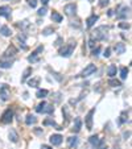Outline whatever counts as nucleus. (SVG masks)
Segmentation results:
<instances>
[{"mask_svg":"<svg viewBox=\"0 0 132 149\" xmlns=\"http://www.w3.org/2000/svg\"><path fill=\"white\" fill-rule=\"evenodd\" d=\"M74 48H75V42H70L69 45L63 46L62 49H59V56L61 57H70L74 52Z\"/></svg>","mask_w":132,"mask_h":149,"instance_id":"obj_1","label":"nucleus"},{"mask_svg":"<svg viewBox=\"0 0 132 149\" xmlns=\"http://www.w3.org/2000/svg\"><path fill=\"white\" fill-rule=\"evenodd\" d=\"M107 32H108V28L107 27H99L94 31L93 36H94L95 40H104L107 37Z\"/></svg>","mask_w":132,"mask_h":149,"instance_id":"obj_2","label":"nucleus"},{"mask_svg":"<svg viewBox=\"0 0 132 149\" xmlns=\"http://www.w3.org/2000/svg\"><path fill=\"white\" fill-rule=\"evenodd\" d=\"M12 120H13V111H12L11 108H8V110H5L4 114L1 115L0 121H1L3 124H9V123H12Z\"/></svg>","mask_w":132,"mask_h":149,"instance_id":"obj_3","label":"nucleus"},{"mask_svg":"<svg viewBox=\"0 0 132 149\" xmlns=\"http://www.w3.org/2000/svg\"><path fill=\"white\" fill-rule=\"evenodd\" d=\"M11 96V90L7 84H0V98H1V100L7 102Z\"/></svg>","mask_w":132,"mask_h":149,"instance_id":"obj_4","label":"nucleus"},{"mask_svg":"<svg viewBox=\"0 0 132 149\" xmlns=\"http://www.w3.org/2000/svg\"><path fill=\"white\" fill-rule=\"evenodd\" d=\"M95 71H97V66H95L94 63H90V65H87L86 67H85L83 71L81 73L79 76H82V78H87V76H90L91 74H94Z\"/></svg>","mask_w":132,"mask_h":149,"instance_id":"obj_5","label":"nucleus"},{"mask_svg":"<svg viewBox=\"0 0 132 149\" xmlns=\"http://www.w3.org/2000/svg\"><path fill=\"white\" fill-rule=\"evenodd\" d=\"M63 12H65L66 16H74L77 12V5L74 3L66 4L65 7H63Z\"/></svg>","mask_w":132,"mask_h":149,"instance_id":"obj_6","label":"nucleus"},{"mask_svg":"<svg viewBox=\"0 0 132 149\" xmlns=\"http://www.w3.org/2000/svg\"><path fill=\"white\" fill-rule=\"evenodd\" d=\"M94 112H95V108H93V110H90L89 114L86 115V128L89 129V131L93 129V115H94Z\"/></svg>","mask_w":132,"mask_h":149,"instance_id":"obj_7","label":"nucleus"},{"mask_svg":"<svg viewBox=\"0 0 132 149\" xmlns=\"http://www.w3.org/2000/svg\"><path fill=\"white\" fill-rule=\"evenodd\" d=\"M15 54H17V49L15 48L13 45H11V46H8V49L4 52L1 58H11V57H13Z\"/></svg>","mask_w":132,"mask_h":149,"instance_id":"obj_8","label":"nucleus"},{"mask_svg":"<svg viewBox=\"0 0 132 149\" xmlns=\"http://www.w3.org/2000/svg\"><path fill=\"white\" fill-rule=\"evenodd\" d=\"M131 16V8L129 7H123L122 11H120V13L116 15V17L119 19V20H122V19H127Z\"/></svg>","mask_w":132,"mask_h":149,"instance_id":"obj_9","label":"nucleus"},{"mask_svg":"<svg viewBox=\"0 0 132 149\" xmlns=\"http://www.w3.org/2000/svg\"><path fill=\"white\" fill-rule=\"evenodd\" d=\"M42 50H44V46H38L37 49H36L35 52L32 53V56H29L28 57V61L29 62H36V61H38V53H41Z\"/></svg>","mask_w":132,"mask_h":149,"instance_id":"obj_10","label":"nucleus"},{"mask_svg":"<svg viewBox=\"0 0 132 149\" xmlns=\"http://www.w3.org/2000/svg\"><path fill=\"white\" fill-rule=\"evenodd\" d=\"M13 63V59L11 58H0V69H9Z\"/></svg>","mask_w":132,"mask_h":149,"instance_id":"obj_11","label":"nucleus"},{"mask_svg":"<svg viewBox=\"0 0 132 149\" xmlns=\"http://www.w3.org/2000/svg\"><path fill=\"white\" fill-rule=\"evenodd\" d=\"M62 140H63V137L61 135H52L50 136V139H49V141H50L52 145L57 146V145H59V144L62 142Z\"/></svg>","mask_w":132,"mask_h":149,"instance_id":"obj_12","label":"nucleus"},{"mask_svg":"<svg viewBox=\"0 0 132 149\" xmlns=\"http://www.w3.org/2000/svg\"><path fill=\"white\" fill-rule=\"evenodd\" d=\"M99 20V16L98 15H91L90 17L86 20V25H87V28H93L94 27V24L97 23V21Z\"/></svg>","mask_w":132,"mask_h":149,"instance_id":"obj_13","label":"nucleus"},{"mask_svg":"<svg viewBox=\"0 0 132 149\" xmlns=\"http://www.w3.org/2000/svg\"><path fill=\"white\" fill-rule=\"evenodd\" d=\"M0 16H3V17H9L11 16V8L8 7V5L0 7Z\"/></svg>","mask_w":132,"mask_h":149,"instance_id":"obj_14","label":"nucleus"},{"mask_svg":"<svg viewBox=\"0 0 132 149\" xmlns=\"http://www.w3.org/2000/svg\"><path fill=\"white\" fill-rule=\"evenodd\" d=\"M115 52L118 53V54H124L125 52V45L123 42H118L116 45H115Z\"/></svg>","mask_w":132,"mask_h":149,"instance_id":"obj_15","label":"nucleus"},{"mask_svg":"<svg viewBox=\"0 0 132 149\" xmlns=\"http://www.w3.org/2000/svg\"><path fill=\"white\" fill-rule=\"evenodd\" d=\"M81 128H82V120H81L79 118H77L75 120H74V128H73V132L78 133V132L81 131Z\"/></svg>","mask_w":132,"mask_h":149,"instance_id":"obj_16","label":"nucleus"},{"mask_svg":"<svg viewBox=\"0 0 132 149\" xmlns=\"http://www.w3.org/2000/svg\"><path fill=\"white\" fill-rule=\"evenodd\" d=\"M116 71H118V69H116V66L115 65H110L107 69V74L110 78H114L115 75H116Z\"/></svg>","mask_w":132,"mask_h":149,"instance_id":"obj_17","label":"nucleus"},{"mask_svg":"<svg viewBox=\"0 0 132 149\" xmlns=\"http://www.w3.org/2000/svg\"><path fill=\"white\" fill-rule=\"evenodd\" d=\"M0 35H3L4 37H9L12 33H11V29L7 25H3V27H0Z\"/></svg>","mask_w":132,"mask_h":149,"instance_id":"obj_18","label":"nucleus"},{"mask_svg":"<svg viewBox=\"0 0 132 149\" xmlns=\"http://www.w3.org/2000/svg\"><path fill=\"white\" fill-rule=\"evenodd\" d=\"M89 141H90V144L93 146H98V145H99V142H101V139H99L97 135H93V136H90Z\"/></svg>","mask_w":132,"mask_h":149,"instance_id":"obj_19","label":"nucleus"},{"mask_svg":"<svg viewBox=\"0 0 132 149\" xmlns=\"http://www.w3.org/2000/svg\"><path fill=\"white\" fill-rule=\"evenodd\" d=\"M25 123H27V125L36 124V123H37V118H36L35 115H28L27 119H25Z\"/></svg>","mask_w":132,"mask_h":149,"instance_id":"obj_20","label":"nucleus"},{"mask_svg":"<svg viewBox=\"0 0 132 149\" xmlns=\"http://www.w3.org/2000/svg\"><path fill=\"white\" fill-rule=\"evenodd\" d=\"M9 140L12 142H17L19 141V135H17V132L15 131V129H11L9 131Z\"/></svg>","mask_w":132,"mask_h":149,"instance_id":"obj_21","label":"nucleus"},{"mask_svg":"<svg viewBox=\"0 0 132 149\" xmlns=\"http://www.w3.org/2000/svg\"><path fill=\"white\" fill-rule=\"evenodd\" d=\"M67 144H69L70 148L75 146L77 144H78V137H77V136H70L69 139H67Z\"/></svg>","mask_w":132,"mask_h":149,"instance_id":"obj_22","label":"nucleus"},{"mask_svg":"<svg viewBox=\"0 0 132 149\" xmlns=\"http://www.w3.org/2000/svg\"><path fill=\"white\" fill-rule=\"evenodd\" d=\"M44 125H54V127H56V129H58V131L63 129V128H61L59 125H57V124H56V121L52 120V119H45V120H44Z\"/></svg>","mask_w":132,"mask_h":149,"instance_id":"obj_23","label":"nucleus"},{"mask_svg":"<svg viewBox=\"0 0 132 149\" xmlns=\"http://www.w3.org/2000/svg\"><path fill=\"white\" fill-rule=\"evenodd\" d=\"M52 20L54 21V23H61L62 21V16L58 13V12H56V11H53L52 13Z\"/></svg>","mask_w":132,"mask_h":149,"instance_id":"obj_24","label":"nucleus"},{"mask_svg":"<svg viewBox=\"0 0 132 149\" xmlns=\"http://www.w3.org/2000/svg\"><path fill=\"white\" fill-rule=\"evenodd\" d=\"M32 74V67H28V69H25V71L23 73V76H21V82H25L28 76H31Z\"/></svg>","mask_w":132,"mask_h":149,"instance_id":"obj_25","label":"nucleus"},{"mask_svg":"<svg viewBox=\"0 0 132 149\" xmlns=\"http://www.w3.org/2000/svg\"><path fill=\"white\" fill-rule=\"evenodd\" d=\"M53 112H54V107H53V104H48V103H46V106L44 107L42 114H53Z\"/></svg>","mask_w":132,"mask_h":149,"instance_id":"obj_26","label":"nucleus"},{"mask_svg":"<svg viewBox=\"0 0 132 149\" xmlns=\"http://www.w3.org/2000/svg\"><path fill=\"white\" fill-rule=\"evenodd\" d=\"M38 84H40V78H32L31 80H28V86L31 87H37Z\"/></svg>","mask_w":132,"mask_h":149,"instance_id":"obj_27","label":"nucleus"},{"mask_svg":"<svg viewBox=\"0 0 132 149\" xmlns=\"http://www.w3.org/2000/svg\"><path fill=\"white\" fill-rule=\"evenodd\" d=\"M108 84L111 87H120L122 86V82L120 80H118V79H114V78H111V79L108 80Z\"/></svg>","mask_w":132,"mask_h":149,"instance_id":"obj_28","label":"nucleus"},{"mask_svg":"<svg viewBox=\"0 0 132 149\" xmlns=\"http://www.w3.org/2000/svg\"><path fill=\"white\" fill-rule=\"evenodd\" d=\"M48 90H45V88H41V90H38L37 91V94H36V96L37 98H40V99H44V98L48 95Z\"/></svg>","mask_w":132,"mask_h":149,"instance_id":"obj_29","label":"nucleus"},{"mask_svg":"<svg viewBox=\"0 0 132 149\" xmlns=\"http://www.w3.org/2000/svg\"><path fill=\"white\" fill-rule=\"evenodd\" d=\"M128 67H122L120 69V78L122 79H127V76H128Z\"/></svg>","mask_w":132,"mask_h":149,"instance_id":"obj_30","label":"nucleus"},{"mask_svg":"<svg viewBox=\"0 0 132 149\" xmlns=\"http://www.w3.org/2000/svg\"><path fill=\"white\" fill-rule=\"evenodd\" d=\"M45 106H46V102L42 100L41 103H40L37 107H36V111H37L38 114H42V111H44V107H45Z\"/></svg>","mask_w":132,"mask_h":149,"instance_id":"obj_31","label":"nucleus"},{"mask_svg":"<svg viewBox=\"0 0 132 149\" xmlns=\"http://www.w3.org/2000/svg\"><path fill=\"white\" fill-rule=\"evenodd\" d=\"M19 27H20L21 29H27L29 27V21L28 20H23V21H20L19 23Z\"/></svg>","mask_w":132,"mask_h":149,"instance_id":"obj_32","label":"nucleus"},{"mask_svg":"<svg viewBox=\"0 0 132 149\" xmlns=\"http://www.w3.org/2000/svg\"><path fill=\"white\" fill-rule=\"evenodd\" d=\"M119 28H122V29H129V28H131V25H129L128 23H125V21H122V23H119Z\"/></svg>","mask_w":132,"mask_h":149,"instance_id":"obj_33","label":"nucleus"},{"mask_svg":"<svg viewBox=\"0 0 132 149\" xmlns=\"http://www.w3.org/2000/svg\"><path fill=\"white\" fill-rule=\"evenodd\" d=\"M46 12H48L46 7H41V8H40V9H38L37 15H38V16H45V15H46Z\"/></svg>","mask_w":132,"mask_h":149,"instance_id":"obj_34","label":"nucleus"},{"mask_svg":"<svg viewBox=\"0 0 132 149\" xmlns=\"http://www.w3.org/2000/svg\"><path fill=\"white\" fill-rule=\"evenodd\" d=\"M103 56L104 58H108V57L111 56V48H106V50L103 52Z\"/></svg>","mask_w":132,"mask_h":149,"instance_id":"obj_35","label":"nucleus"},{"mask_svg":"<svg viewBox=\"0 0 132 149\" xmlns=\"http://www.w3.org/2000/svg\"><path fill=\"white\" fill-rule=\"evenodd\" d=\"M53 32H54V29H53V28H46V29L42 31V33H44L45 36H49V35H52Z\"/></svg>","mask_w":132,"mask_h":149,"instance_id":"obj_36","label":"nucleus"},{"mask_svg":"<svg viewBox=\"0 0 132 149\" xmlns=\"http://www.w3.org/2000/svg\"><path fill=\"white\" fill-rule=\"evenodd\" d=\"M28 4L32 8H36V5H37V0H28Z\"/></svg>","mask_w":132,"mask_h":149,"instance_id":"obj_37","label":"nucleus"},{"mask_svg":"<svg viewBox=\"0 0 132 149\" xmlns=\"http://www.w3.org/2000/svg\"><path fill=\"white\" fill-rule=\"evenodd\" d=\"M125 120H127V118H125V112H123L122 116H120V119H119V123H120V124H123Z\"/></svg>","mask_w":132,"mask_h":149,"instance_id":"obj_38","label":"nucleus"},{"mask_svg":"<svg viewBox=\"0 0 132 149\" xmlns=\"http://www.w3.org/2000/svg\"><path fill=\"white\" fill-rule=\"evenodd\" d=\"M99 52H101V48H95V49H93V53H91V54L94 57H97L98 54H99Z\"/></svg>","mask_w":132,"mask_h":149,"instance_id":"obj_39","label":"nucleus"},{"mask_svg":"<svg viewBox=\"0 0 132 149\" xmlns=\"http://www.w3.org/2000/svg\"><path fill=\"white\" fill-rule=\"evenodd\" d=\"M89 46L93 48V49L95 48V40H94V38H90V40H89Z\"/></svg>","mask_w":132,"mask_h":149,"instance_id":"obj_40","label":"nucleus"},{"mask_svg":"<svg viewBox=\"0 0 132 149\" xmlns=\"http://www.w3.org/2000/svg\"><path fill=\"white\" fill-rule=\"evenodd\" d=\"M99 5H101V7H106V5H108V0H99Z\"/></svg>","mask_w":132,"mask_h":149,"instance_id":"obj_41","label":"nucleus"},{"mask_svg":"<svg viewBox=\"0 0 132 149\" xmlns=\"http://www.w3.org/2000/svg\"><path fill=\"white\" fill-rule=\"evenodd\" d=\"M17 38H19V40H20V41H23V42L25 41V36H21V35H19V36H17Z\"/></svg>","mask_w":132,"mask_h":149,"instance_id":"obj_42","label":"nucleus"},{"mask_svg":"<svg viewBox=\"0 0 132 149\" xmlns=\"http://www.w3.org/2000/svg\"><path fill=\"white\" fill-rule=\"evenodd\" d=\"M49 1H50V0H41V3H42V5H44V7H45V5L49 3Z\"/></svg>","mask_w":132,"mask_h":149,"instance_id":"obj_43","label":"nucleus"},{"mask_svg":"<svg viewBox=\"0 0 132 149\" xmlns=\"http://www.w3.org/2000/svg\"><path fill=\"white\" fill-rule=\"evenodd\" d=\"M41 149H53V148H50L49 145H42V146H41Z\"/></svg>","mask_w":132,"mask_h":149,"instance_id":"obj_44","label":"nucleus"},{"mask_svg":"<svg viewBox=\"0 0 132 149\" xmlns=\"http://www.w3.org/2000/svg\"><path fill=\"white\" fill-rule=\"evenodd\" d=\"M35 132H36V133H37V135H41V133H42V131H41V129H35Z\"/></svg>","mask_w":132,"mask_h":149,"instance_id":"obj_45","label":"nucleus"},{"mask_svg":"<svg viewBox=\"0 0 132 149\" xmlns=\"http://www.w3.org/2000/svg\"><path fill=\"white\" fill-rule=\"evenodd\" d=\"M0 76H1V73H0Z\"/></svg>","mask_w":132,"mask_h":149,"instance_id":"obj_46","label":"nucleus"}]
</instances>
